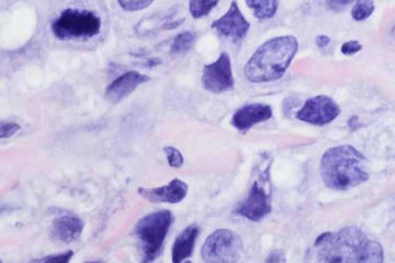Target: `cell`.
<instances>
[{
	"label": "cell",
	"mask_w": 395,
	"mask_h": 263,
	"mask_svg": "<svg viewBox=\"0 0 395 263\" xmlns=\"http://www.w3.org/2000/svg\"><path fill=\"white\" fill-rule=\"evenodd\" d=\"M363 49V45L357 40H350L342 45L341 53L346 56L354 55L360 52Z\"/></svg>",
	"instance_id": "603a6c76"
},
{
	"label": "cell",
	"mask_w": 395,
	"mask_h": 263,
	"mask_svg": "<svg viewBox=\"0 0 395 263\" xmlns=\"http://www.w3.org/2000/svg\"><path fill=\"white\" fill-rule=\"evenodd\" d=\"M189 187L184 182L175 179L168 186L155 189L140 188L139 194L150 202L176 204L188 194Z\"/></svg>",
	"instance_id": "8fae6325"
},
{
	"label": "cell",
	"mask_w": 395,
	"mask_h": 263,
	"mask_svg": "<svg viewBox=\"0 0 395 263\" xmlns=\"http://www.w3.org/2000/svg\"><path fill=\"white\" fill-rule=\"evenodd\" d=\"M162 61L159 58H153L148 62V67H153L161 65Z\"/></svg>",
	"instance_id": "f1b7e54d"
},
{
	"label": "cell",
	"mask_w": 395,
	"mask_h": 263,
	"mask_svg": "<svg viewBox=\"0 0 395 263\" xmlns=\"http://www.w3.org/2000/svg\"><path fill=\"white\" fill-rule=\"evenodd\" d=\"M285 255L281 250H274L271 252L265 262H285Z\"/></svg>",
	"instance_id": "484cf974"
},
{
	"label": "cell",
	"mask_w": 395,
	"mask_h": 263,
	"mask_svg": "<svg viewBox=\"0 0 395 263\" xmlns=\"http://www.w3.org/2000/svg\"><path fill=\"white\" fill-rule=\"evenodd\" d=\"M330 38L327 35H319L317 38H316L315 44L319 48H325L330 45Z\"/></svg>",
	"instance_id": "4316f807"
},
{
	"label": "cell",
	"mask_w": 395,
	"mask_h": 263,
	"mask_svg": "<svg viewBox=\"0 0 395 263\" xmlns=\"http://www.w3.org/2000/svg\"><path fill=\"white\" fill-rule=\"evenodd\" d=\"M118 2L125 11L136 12L146 9L154 0H118Z\"/></svg>",
	"instance_id": "ffe728a7"
},
{
	"label": "cell",
	"mask_w": 395,
	"mask_h": 263,
	"mask_svg": "<svg viewBox=\"0 0 395 263\" xmlns=\"http://www.w3.org/2000/svg\"><path fill=\"white\" fill-rule=\"evenodd\" d=\"M102 25L95 13L69 8L54 20L52 31L61 40H89L99 34Z\"/></svg>",
	"instance_id": "5b68a950"
},
{
	"label": "cell",
	"mask_w": 395,
	"mask_h": 263,
	"mask_svg": "<svg viewBox=\"0 0 395 263\" xmlns=\"http://www.w3.org/2000/svg\"><path fill=\"white\" fill-rule=\"evenodd\" d=\"M375 10L373 0H357L351 10V16L356 21H363L369 18Z\"/></svg>",
	"instance_id": "d6986e66"
},
{
	"label": "cell",
	"mask_w": 395,
	"mask_h": 263,
	"mask_svg": "<svg viewBox=\"0 0 395 263\" xmlns=\"http://www.w3.org/2000/svg\"><path fill=\"white\" fill-rule=\"evenodd\" d=\"M184 21L185 19H180L173 21V22L165 24L163 26V29L167 31L176 29V28L180 26L184 23Z\"/></svg>",
	"instance_id": "83f0119b"
},
{
	"label": "cell",
	"mask_w": 395,
	"mask_h": 263,
	"mask_svg": "<svg viewBox=\"0 0 395 263\" xmlns=\"http://www.w3.org/2000/svg\"><path fill=\"white\" fill-rule=\"evenodd\" d=\"M293 35H282L265 42L251 56L244 74L251 83H268L282 78L298 51Z\"/></svg>",
	"instance_id": "7a4b0ae2"
},
{
	"label": "cell",
	"mask_w": 395,
	"mask_h": 263,
	"mask_svg": "<svg viewBox=\"0 0 395 263\" xmlns=\"http://www.w3.org/2000/svg\"><path fill=\"white\" fill-rule=\"evenodd\" d=\"M367 159L356 148L343 145L328 149L320 162V175L326 186L346 191L367 182L369 175L364 170Z\"/></svg>",
	"instance_id": "3957f363"
},
{
	"label": "cell",
	"mask_w": 395,
	"mask_h": 263,
	"mask_svg": "<svg viewBox=\"0 0 395 263\" xmlns=\"http://www.w3.org/2000/svg\"><path fill=\"white\" fill-rule=\"evenodd\" d=\"M150 78L136 71H129L121 75L107 86L105 97L113 104L118 103L137 88L139 85L146 83Z\"/></svg>",
	"instance_id": "4fadbf2b"
},
{
	"label": "cell",
	"mask_w": 395,
	"mask_h": 263,
	"mask_svg": "<svg viewBox=\"0 0 395 263\" xmlns=\"http://www.w3.org/2000/svg\"><path fill=\"white\" fill-rule=\"evenodd\" d=\"M254 16L258 19H268L274 17L278 10L279 0H246Z\"/></svg>",
	"instance_id": "2e32d148"
},
{
	"label": "cell",
	"mask_w": 395,
	"mask_h": 263,
	"mask_svg": "<svg viewBox=\"0 0 395 263\" xmlns=\"http://www.w3.org/2000/svg\"><path fill=\"white\" fill-rule=\"evenodd\" d=\"M355 1L357 0H325V4L329 10L339 13Z\"/></svg>",
	"instance_id": "cb8c5ba5"
},
{
	"label": "cell",
	"mask_w": 395,
	"mask_h": 263,
	"mask_svg": "<svg viewBox=\"0 0 395 263\" xmlns=\"http://www.w3.org/2000/svg\"><path fill=\"white\" fill-rule=\"evenodd\" d=\"M200 230L196 225L187 227L176 238L172 247V261L180 263L191 257L195 248Z\"/></svg>",
	"instance_id": "9a60e30c"
},
{
	"label": "cell",
	"mask_w": 395,
	"mask_h": 263,
	"mask_svg": "<svg viewBox=\"0 0 395 263\" xmlns=\"http://www.w3.org/2000/svg\"><path fill=\"white\" fill-rule=\"evenodd\" d=\"M172 222L171 212L165 209L150 213L135 225L134 234L139 240L143 262H152L160 257Z\"/></svg>",
	"instance_id": "277c9868"
},
{
	"label": "cell",
	"mask_w": 395,
	"mask_h": 263,
	"mask_svg": "<svg viewBox=\"0 0 395 263\" xmlns=\"http://www.w3.org/2000/svg\"><path fill=\"white\" fill-rule=\"evenodd\" d=\"M220 0H189V12L194 19L203 18L211 13Z\"/></svg>",
	"instance_id": "ac0fdd59"
},
{
	"label": "cell",
	"mask_w": 395,
	"mask_h": 263,
	"mask_svg": "<svg viewBox=\"0 0 395 263\" xmlns=\"http://www.w3.org/2000/svg\"><path fill=\"white\" fill-rule=\"evenodd\" d=\"M272 211L271 199L263 187L255 182L249 196L235 210L237 215L242 216L253 222H260Z\"/></svg>",
	"instance_id": "30bf717a"
},
{
	"label": "cell",
	"mask_w": 395,
	"mask_h": 263,
	"mask_svg": "<svg viewBox=\"0 0 395 263\" xmlns=\"http://www.w3.org/2000/svg\"><path fill=\"white\" fill-rule=\"evenodd\" d=\"M20 129L21 127L18 124L3 122L1 123V134H0V137H1L2 139L9 138Z\"/></svg>",
	"instance_id": "d4e9b609"
},
{
	"label": "cell",
	"mask_w": 395,
	"mask_h": 263,
	"mask_svg": "<svg viewBox=\"0 0 395 263\" xmlns=\"http://www.w3.org/2000/svg\"><path fill=\"white\" fill-rule=\"evenodd\" d=\"M272 116L271 106L263 104H251L243 106L237 111L232 118L231 124L243 134L251 127L270 120Z\"/></svg>",
	"instance_id": "7c38bea8"
},
{
	"label": "cell",
	"mask_w": 395,
	"mask_h": 263,
	"mask_svg": "<svg viewBox=\"0 0 395 263\" xmlns=\"http://www.w3.org/2000/svg\"><path fill=\"white\" fill-rule=\"evenodd\" d=\"M197 39L195 32L185 31L176 35L171 45V54H178L189 51Z\"/></svg>",
	"instance_id": "e0dca14e"
},
{
	"label": "cell",
	"mask_w": 395,
	"mask_h": 263,
	"mask_svg": "<svg viewBox=\"0 0 395 263\" xmlns=\"http://www.w3.org/2000/svg\"><path fill=\"white\" fill-rule=\"evenodd\" d=\"M243 252L241 238L232 230L221 229L212 232L202 248L206 262L232 263L238 262Z\"/></svg>",
	"instance_id": "8992f818"
},
{
	"label": "cell",
	"mask_w": 395,
	"mask_h": 263,
	"mask_svg": "<svg viewBox=\"0 0 395 263\" xmlns=\"http://www.w3.org/2000/svg\"><path fill=\"white\" fill-rule=\"evenodd\" d=\"M211 27L220 35L231 38L239 44L245 39L250 29V24L244 17L238 3L233 0L224 16L213 21Z\"/></svg>",
	"instance_id": "9c48e42d"
},
{
	"label": "cell",
	"mask_w": 395,
	"mask_h": 263,
	"mask_svg": "<svg viewBox=\"0 0 395 263\" xmlns=\"http://www.w3.org/2000/svg\"><path fill=\"white\" fill-rule=\"evenodd\" d=\"M84 223L74 216H63L54 220L50 228V237L61 243H74L82 236Z\"/></svg>",
	"instance_id": "5bb4252c"
},
{
	"label": "cell",
	"mask_w": 395,
	"mask_h": 263,
	"mask_svg": "<svg viewBox=\"0 0 395 263\" xmlns=\"http://www.w3.org/2000/svg\"><path fill=\"white\" fill-rule=\"evenodd\" d=\"M75 253L73 251H68L64 253H61L55 255H50V257H45L39 260L33 262H46V263H68L74 257Z\"/></svg>",
	"instance_id": "7402d4cb"
},
{
	"label": "cell",
	"mask_w": 395,
	"mask_h": 263,
	"mask_svg": "<svg viewBox=\"0 0 395 263\" xmlns=\"http://www.w3.org/2000/svg\"><path fill=\"white\" fill-rule=\"evenodd\" d=\"M164 152L167 156L168 162L171 167L179 168L183 166V156L177 148L173 147H166L164 148Z\"/></svg>",
	"instance_id": "44dd1931"
},
{
	"label": "cell",
	"mask_w": 395,
	"mask_h": 263,
	"mask_svg": "<svg viewBox=\"0 0 395 263\" xmlns=\"http://www.w3.org/2000/svg\"><path fill=\"white\" fill-rule=\"evenodd\" d=\"M320 248L318 260L321 262H375L384 261L382 245L371 240L355 226L339 232H325L315 241Z\"/></svg>",
	"instance_id": "6da1fadb"
},
{
	"label": "cell",
	"mask_w": 395,
	"mask_h": 263,
	"mask_svg": "<svg viewBox=\"0 0 395 263\" xmlns=\"http://www.w3.org/2000/svg\"><path fill=\"white\" fill-rule=\"evenodd\" d=\"M341 109L332 97L319 95L307 99L296 118L308 124L324 126L340 115Z\"/></svg>",
	"instance_id": "ba28073f"
},
{
	"label": "cell",
	"mask_w": 395,
	"mask_h": 263,
	"mask_svg": "<svg viewBox=\"0 0 395 263\" xmlns=\"http://www.w3.org/2000/svg\"><path fill=\"white\" fill-rule=\"evenodd\" d=\"M202 83L207 91L215 95L233 89L232 62L226 52H222L217 61L204 66Z\"/></svg>",
	"instance_id": "52a82bcc"
}]
</instances>
